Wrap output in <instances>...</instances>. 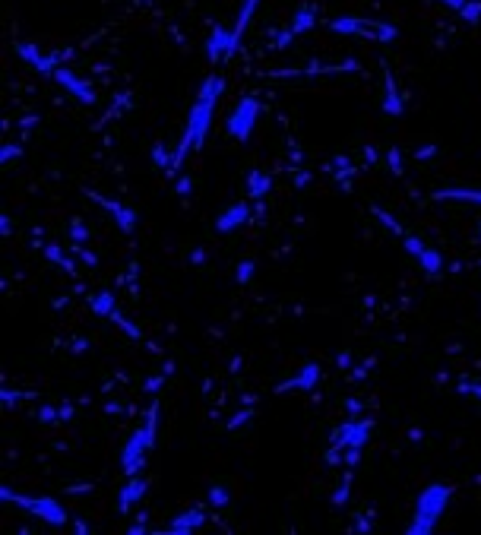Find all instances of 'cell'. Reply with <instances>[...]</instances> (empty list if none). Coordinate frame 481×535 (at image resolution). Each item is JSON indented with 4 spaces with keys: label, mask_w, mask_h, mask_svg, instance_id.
I'll return each mask as SVG.
<instances>
[{
    "label": "cell",
    "mask_w": 481,
    "mask_h": 535,
    "mask_svg": "<svg viewBox=\"0 0 481 535\" xmlns=\"http://www.w3.org/2000/svg\"><path fill=\"white\" fill-rule=\"evenodd\" d=\"M449 485H441V482H434L427 485L421 494H418V503H415V519L408 523V535H431L434 526H437V519L441 513L447 510L449 503Z\"/></svg>",
    "instance_id": "cell-1"
},
{
    "label": "cell",
    "mask_w": 481,
    "mask_h": 535,
    "mask_svg": "<svg viewBox=\"0 0 481 535\" xmlns=\"http://www.w3.org/2000/svg\"><path fill=\"white\" fill-rule=\"evenodd\" d=\"M212 111H215V99H203L196 95V105L190 108L187 115V127H184V136H180V146L172 158V168H178L184 162L190 149H203L206 143V133H209V123H212Z\"/></svg>",
    "instance_id": "cell-2"
},
{
    "label": "cell",
    "mask_w": 481,
    "mask_h": 535,
    "mask_svg": "<svg viewBox=\"0 0 481 535\" xmlns=\"http://www.w3.org/2000/svg\"><path fill=\"white\" fill-rule=\"evenodd\" d=\"M0 497H3L7 503H16V507L29 510L32 516L51 523V526H67V510L60 507L58 501H54V497H23V494H13L7 485L0 488Z\"/></svg>",
    "instance_id": "cell-3"
},
{
    "label": "cell",
    "mask_w": 481,
    "mask_h": 535,
    "mask_svg": "<svg viewBox=\"0 0 481 535\" xmlns=\"http://www.w3.org/2000/svg\"><path fill=\"white\" fill-rule=\"evenodd\" d=\"M257 117H260V102L244 95V99L235 105V111L228 115V136L237 143H247L253 127H257Z\"/></svg>",
    "instance_id": "cell-4"
},
{
    "label": "cell",
    "mask_w": 481,
    "mask_h": 535,
    "mask_svg": "<svg viewBox=\"0 0 481 535\" xmlns=\"http://www.w3.org/2000/svg\"><path fill=\"white\" fill-rule=\"evenodd\" d=\"M155 447V440L149 437L146 425L143 428H133L130 440L124 444V453H121V466L127 475H139V469H143V462H146V453Z\"/></svg>",
    "instance_id": "cell-5"
},
{
    "label": "cell",
    "mask_w": 481,
    "mask_h": 535,
    "mask_svg": "<svg viewBox=\"0 0 481 535\" xmlns=\"http://www.w3.org/2000/svg\"><path fill=\"white\" fill-rule=\"evenodd\" d=\"M329 29H333V32H339V35H358V32H364V35H374L377 41H392V38H396V29H392V25H386V23H377V19L342 16V19H333V23H329Z\"/></svg>",
    "instance_id": "cell-6"
},
{
    "label": "cell",
    "mask_w": 481,
    "mask_h": 535,
    "mask_svg": "<svg viewBox=\"0 0 481 535\" xmlns=\"http://www.w3.org/2000/svg\"><path fill=\"white\" fill-rule=\"evenodd\" d=\"M371 437V421H345L342 428L333 431V450H345V447H364Z\"/></svg>",
    "instance_id": "cell-7"
},
{
    "label": "cell",
    "mask_w": 481,
    "mask_h": 535,
    "mask_svg": "<svg viewBox=\"0 0 481 535\" xmlns=\"http://www.w3.org/2000/svg\"><path fill=\"white\" fill-rule=\"evenodd\" d=\"M54 80L64 86L70 95H73L76 102H82V105H95V89H92L86 80H80V76L73 73V70H67V67H58L54 70Z\"/></svg>",
    "instance_id": "cell-8"
},
{
    "label": "cell",
    "mask_w": 481,
    "mask_h": 535,
    "mask_svg": "<svg viewBox=\"0 0 481 535\" xmlns=\"http://www.w3.org/2000/svg\"><path fill=\"white\" fill-rule=\"evenodd\" d=\"M16 54L25 60V64L32 67V70H38V73L45 76H54V70H58V60L60 54H41L38 45H29V41H23V45H16Z\"/></svg>",
    "instance_id": "cell-9"
},
{
    "label": "cell",
    "mask_w": 481,
    "mask_h": 535,
    "mask_svg": "<svg viewBox=\"0 0 481 535\" xmlns=\"http://www.w3.org/2000/svg\"><path fill=\"white\" fill-rule=\"evenodd\" d=\"M235 32L231 29H222V25H215V32L209 35V41H206V58L212 60V64H219L222 58H231L235 54Z\"/></svg>",
    "instance_id": "cell-10"
},
{
    "label": "cell",
    "mask_w": 481,
    "mask_h": 535,
    "mask_svg": "<svg viewBox=\"0 0 481 535\" xmlns=\"http://www.w3.org/2000/svg\"><path fill=\"white\" fill-rule=\"evenodd\" d=\"M89 197L95 200L98 206H105L108 213H111V219H115V225L124 231V235H130L133 228H137V213H133L130 206H124V203H115V200H108V197H102V193H92L89 190Z\"/></svg>",
    "instance_id": "cell-11"
},
{
    "label": "cell",
    "mask_w": 481,
    "mask_h": 535,
    "mask_svg": "<svg viewBox=\"0 0 481 535\" xmlns=\"http://www.w3.org/2000/svg\"><path fill=\"white\" fill-rule=\"evenodd\" d=\"M317 380H320V364H304L301 374L285 380V383H279L276 393H288V390H304V393H310V390L317 387Z\"/></svg>",
    "instance_id": "cell-12"
},
{
    "label": "cell",
    "mask_w": 481,
    "mask_h": 535,
    "mask_svg": "<svg viewBox=\"0 0 481 535\" xmlns=\"http://www.w3.org/2000/svg\"><path fill=\"white\" fill-rule=\"evenodd\" d=\"M247 219H250V206H247V203H231L228 209H225V213L215 219V231H222V235H225V231L237 228V225H244Z\"/></svg>",
    "instance_id": "cell-13"
},
{
    "label": "cell",
    "mask_w": 481,
    "mask_h": 535,
    "mask_svg": "<svg viewBox=\"0 0 481 535\" xmlns=\"http://www.w3.org/2000/svg\"><path fill=\"white\" fill-rule=\"evenodd\" d=\"M143 494H146V478L130 475V482L124 485L121 497H117V510H121V513H127V510H130V507H133V503H139V501H143Z\"/></svg>",
    "instance_id": "cell-14"
},
{
    "label": "cell",
    "mask_w": 481,
    "mask_h": 535,
    "mask_svg": "<svg viewBox=\"0 0 481 535\" xmlns=\"http://www.w3.org/2000/svg\"><path fill=\"white\" fill-rule=\"evenodd\" d=\"M206 519H203V510H184V513H178V516H174V523L172 526H168V532L172 535H187V532H193V529H200L203 526Z\"/></svg>",
    "instance_id": "cell-15"
},
{
    "label": "cell",
    "mask_w": 481,
    "mask_h": 535,
    "mask_svg": "<svg viewBox=\"0 0 481 535\" xmlns=\"http://www.w3.org/2000/svg\"><path fill=\"white\" fill-rule=\"evenodd\" d=\"M384 80H386V99H384V111L392 117H402V111H406V105H402L399 99V89H396V82H392V73L390 70H384Z\"/></svg>",
    "instance_id": "cell-16"
},
{
    "label": "cell",
    "mask_w": 481,
    "mask_h": 535,
    "mask_svg": "<svg viewBox=\"0 0 481 535\" xmlns=\"http://www.w3.org/2000/svg\"><path fill=\"white\" fill-rule=\"evenodd\" d=\"M270 187H272V181H270V174L266 171H250L247 174V193H250L253 200H263L266 193H270Z\"/></svg>",
    "instance_id": "cell-17"
},
{
    "label": "cell",
    "mask_w": 481,
    "mask_h": 535,
    "mask_svg": "<svg viewBox=\"0 0 481 535\" xmlns=\"http://www.w3.org/2000/svg\"><path fill=\"white\" fill-rule=\"evenodd\" d=\"M314 23H317V10H314V7H301L298 13H294V19H292V32L294 35L310 32V29H314Z\"/></svg>",
    "instance_id": "cell-18"
},
{
    "label": "cell",
    "mask_w": 481,
    "mask_h": 535,
    "mask_svg": "<svg viewBox=\"0 0 481 535\" xmlns=\"http://www.w3.org/2000/svg\"><path fill=\"white\" fill-rule=\"evenodd\" d=\"M257 3H260V0H244V7H241V13H237L235 29H231V32H235V45L241 41V35L247 32V25H250V19H253V10H257Z\"/></svg>",
    "instance_id": "cell-19"
},
{
    "label": "cell",
    "mask_w": 481,
    "mask_h": 535,
    "mask_svg": "<svg viewBox=\"0 0 481 535\" xmlns=\"http://www.w3.org/2000/svg\"><path fill=\"white\" fill-rule=\"evenodd\" d=\"M89 307L98 313V317H111L117 305H115V295H111V292H98V295L89 298Z\"/></svg>",
    "instance_id": "cell-20"
},
{
    "label": "cell",
    "mask_w": 481,
    "mask_h": 535,
    "mask_svg": "<svg viewBox=\"0 0 481 535\" xmlns=\"http://www.w3.org/2000/svg\"><path fill=\"white\" fill-rule=\"evenodd\" d=\"M418 266H421L427 276H437V272L443 270V260H441V254L437 250H431V247H424L421 254H418Z\"/></svg>",
    "instance_id": "cell-21"
},
{
    "label": "cell",
    "mask_w": 481,
    "mask_h": 535,
    "mask_svg": "<svg viewBox=\"0 0 481 535\" xmlns=\"http://www.w3.org/2000/svg\"><path fill=\"white\" fill-rule=\"evenodd\" d=\"M434 200H469V203H481V190H459V187H449V190H437Z\"/></svg>",
    "instance_id": "cell-22"
},
{
    "label": "cell",
    "mask_w": 481,
    "mask_h": 535,
    "mask_svg": "<svg viewBox=\"0 0 481 535\" xmlns=\"http://www.w3.org/2000/svg\"><path fill=\"white\" fill-rule=\"evenodd\" d=\"M459 16H462L469 25H478L481 23V3L478 0H465V7L459 10Z\"/></svg>",
    "instance_id": "cell-23"
},
{
    "label": "cell",
    "mask_w": 481,
    "mask_h": 535,
    "mask_svg": "<svg viewBox=\"0 0 481 535\" xmlns=\"http://www.w3.org/2000/svg\"><path fill=\"white\" fill-rule=\"evenodd\" d=\"M45 257H48V260H54L58 266H64L67 272H73V263H70V257H67L58 244H48V247H45Z\"/></svg>",
    "instance_id": "cell-24"
},
{
    "label": "cell",
    "mask_w": 481,
    "mask_h": 535,
    "mask_svg": "<svg viewBox=\"0 0 481 535\" xmlns=\"http://www.w3.org/2000/svg\"><path fill=\"white\" fill-rule=\"evenodd\" d=\"M235 276H237V282H241V285H247V282L253 279V260H241Z\"/></svg>",
    "instance_id": "cell-25"
},
{
    "label": "cell",
    "mask_w": 481,
    "mask_h": 535,
    "mask_svg": "<svg viewBox=\"0 0 481 535\" xmlns=\"http://www.w3.org/2000/svg\"><path fill=\"white\" fill-rule=\"evenodd\" d=\"M152 162H155V168H172V158H168V152L162 149V143L152 146Z\"/></svg>",
    "instance_id": "cell-26"
},
{
    "label": "cell",
    "mask_w": 481,
    "mask_h": 535,
    "mask_svg": "<svg viewBox=\"0 0 481 535\" xmlns=\"http://www.w3.org/2000/svg\"><path fill=\"white\" fill-rule=\"evenodd\" d=\"M374 215H377V219H380V222L386 225V228H392V231H396V235H402V225L396 222V219H392L390 213H384V209H380V206H374Z\"/></svg>",
    "instance_id": "cell-27"
},
{
    "label": "cell",
    "mask_w": 481,
    "mask_h": 535,
    "mask_svg": "<svg viewBox=\"0 0 481 535\" xmlns=\"http://www.w3.org/2000/svg\"><path fill=\"white\" fill-rule=\"evenodd\" d=\"M70 235H73L76 244H80V241H89V228L82 225V219H73V222H70Z\"/></svg>",
    "instance_id": "cell-28"
},
{
    "label": "cell",
    "mask_w": 481,
    "mask_h": 535,
    "mask_svg": "<svg viewBox=\"0 0 481 535\" xmlns=\"http://www.w3.org/2000/svg\"><path fill=\"white\" fill-rule=\"evenodd\" d=\"M209 501L215 503V507H225V503H228V491H225V488H222V485H212V491H209Z\"/></svg>",
    "instance_id": "cell-29"
},
{
    "label": "cell",
    "mask_w": 481,
    "mask_h": 535,
    "mask_svg": "<svg viewBox=\"0 0 481 535\" xmlns=\"http://www.w3.org/2000/svg\"><path fill=\"white\" fill-rule=\"evenodd\" d=\"M349 485H351V475H345V482H342V488L333 494V503L336 507H342V503H349Z\"/></svg>",
    "instance_id": "cell-30"
},
{
    "label": "cell",
    "mask_w": 481,
    "mask_h": 535,
    "mask_svg": "<svg viewBox=\"0 0 481 535\" xmlns=\"http://www.w3.org/2000/svg\"><path fill=\"white\" fill-rule=\"evenodd\" d=\"M402 247H406V250H408L412 257H418V254L424 250V244H421L418 238H412V235H402Z\"/></svg>",
    "instance_id": "cell-31"
},
{
    "label": "cell",
    "mask_w": 481,
    "mask_h": 535,
    "mask_svg": "<svg viewBox=\"0 0 481 535\" xmlns=\"http://www.w3.org/2000/svg\"><path fill=\"white\" fill-rule=\"evenodd\" d=\"M58 418H60V409H54V405H45V409L38 412L41 425H51V421H58Z\"/></svg>",
    "instance_id": "cell-32"
},
{
    "label": "cell",
    "mask_w": 481,
    "mask_h": 535,
    "mask_svg": "<svg viewBox=\"0 0 481 535\" xmlns=\"http://www.w3.org/2000/svg\"><path fill=\"white\" fill-rule=\"evenodd\" d=\"M174 193H178V197H190V193H193V181H190V178H178Z\"/></svg>",
    "instance_id": "cell-33"
},
{
    "label": "cell",
    "mask_w": 481,
    "mask_h": 535,
    "mask_svg": "<svg viewBox=\"0 0 481 535\" xmlns=\"http://www.w3.org/2000/svg\"><path fill=\"white\" fill-rule=\"evenodd\" d=\"M386 162H390L392 174H402V165H399V149H390V152H386Z\"/></svg>",
    "instance_id": "cell-34"
},
{
    "label": "cell",
    "mask_w": 481,
    "mask_h": 535,
    "mask_svg": "<svg viewBox=\"0 0 481 535\" xmlns=\"http://www.w3.org/2000/svg\"><path fill=\"white\" fill-rule=\"evenodd\" d=\"M19 152H23V149H19V146H3V149H0V162L7 165L10 158H19Z\"/></svg>",
    "instance_id": "cell-35"
},
{
    "label": "cell",
    "mask_w": 481,
    "mask_h": 535,
    "mask_svg": "<svg viewBox=\"0 0 481 535\" xmlns=\"http://www.w3.org/2000/svg\"><path fill=\"white\" fill-rule=\"evenodd\" d=\"M361 460V447H349V453H345V466H358Z\"/></svg>",
    "instance_id": "cell-36"
},
{
    "label": "cell",
    "mask_w": 481,
    "mask_h": 535,
    "mask_svg": "<svg viewBox=\"0 0 481 535\" xmlns=\"http://www.w3.org/2000/svg\"><path fill=\"white\" fill-rule=\"evenodd\" d=\"M459 393H465V396H478V399H481V387H478V383H459Z\"/></svg>",
    "instance_id": "cell-37"
},
{
    "label": "cell",
    "mask_w": 481,
    "mask_h": 535,
    "mask_svg": "<svg viewBox=\"0 0 481 535\" xmlns=\"http://www.w3.org/2000/svg\"><path fill=\"white\" fill-rule=\"evenodd\" d=\"M76 254L82 257V260H86V263L89 266H95V254H89V250H82V247H76Z\"/></svg>",
    "instance_id": "cell-38"
},
{
    "label": "cell",
    "mask_w": 481,
    "mask_h": 535,
    "mask_svg": "<svg viewBox=\"0 0 481 535\" xmlns=\"http://www.w3.org/2000/svg\"><path fill=\"white\" fill-rule=\"evenodd\" d=\"M336 364H339V368H349V364H351V355H349V352H339V358H336Z\"/></svg>",
    "instance_id": "cell-39"
},
{
    "label": "cell",
    "mask_w": 481,
    "mask_h": 535,
    "mask_svg": "<svg viewBox=\"0 0 481 535\" xmlns=\"http://www.w3.org/2000/svg\"><path fill=\"white\" fill-rule=\"evenodd\" d=\"M247 418H250V412H241V415H237V418H231V425H228V428H237V425H244Z\"/></svg>",
    "instance_id": "cell-40"
},
{
    "label": "cell",
    "mask_w": 481,
    "mask_h": 535,
    "mask_svg": "<svg viewBox=\"0 0 481 535\" xmlns=\"http://www.w3.org/2000/svg\"><path fill=\"white\" fill-rule=\"evenodd\" d=\"M443 7H453V10H462L465 7V0H441Z\"/></svg>",
    "instance_id": "cell-41"
},
{
    "label": "cell",
    "mask_w": 481,
    "mask_h": 535,
    "mask_svg": "<svg viewBox=\"0 0 481 535\" xmlns=\"http://www.w3.org/2000/svg\"><path fill=\"white\" fill-rule=\"evenodd\" d=\"M70 415H73V405H60V421H70Z\"/></svg>",
    "instance_id": "cell-42"
},
{
    "label": "cell",
    "mask_w": 481,
    "mask_h": 535,
    "mask_svg": "<svg viewBox=\"0 0 481 535\" xmlns=\"http://www.w3.org/2000/svg\"><path fill=\"white\" fill-rule=\"evenodd\" d=\"M16 399H19V393H13V390H3V403H16Z\"/></svg>",
    "instance_id": "cell-43"
},
{
    "label": "cell",
    "mask_w": 481,
    "mask_h": 535,
    "mask_svg": "<svg viewBox=\"0 0 481 535\" xmlns=\"http://www.w3.org/2000/svg\"><path fill=\"white\" fill-rule=\"evenodd\" d=\"M162 383H165V377H152V380H149V383H146V390H159V387H162Z\"/></svg>",
    "instance_id": "cell-44"
},
{
    "label": "cell",
    "mask_w": 481,
    "mask_h": 535,
    "mask_svg": "<svg viewBox=\"0 0 481 535\" xmlns=\"http://www.w3.org/2000/svg\"><path fill=\"white\" fill-rule=\"evenodd\" d=\"M434 152H437V149L427 146V149H421V152H415V158H427V156H434Z\"/></svg>",
    "instance_id": "cell-45"
},
{
    "label": "cell",
    "mask_w": 481,
    "mask_h": 535,
    "mask_svg": "<svg viewBox=\"0 0 481 535\" xmlns=\"http://www.w3.org/2000/svg\"><path fill=\"white\" fill-rule=\"evenodd\" d=\"M0 228H3V235H10V215H0Z\"/></svg>",
    "instance_id": "cell-46"
}]
</instances>
